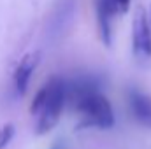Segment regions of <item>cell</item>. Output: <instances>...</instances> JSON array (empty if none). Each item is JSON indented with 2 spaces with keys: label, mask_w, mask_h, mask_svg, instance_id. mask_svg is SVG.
<instances>
[{
  "label": "cell",
  "mask_w": 151,
  "mask_h": 149,
  "mask_svg": "<svg viewBox=\"0 0 151 149\" xmlns=\"http://www.w3.org/2000/svg\"><path fill=\"white\" fill-rule=\"evenodd\" d=\"M116 4H118V11H119V12H127V11L130 9L132 0H116Z\"/></svg>",
  "instance_id": "9"
},
{
  "label": "cell",
  "mask_w": 151,
  "mask_h": 149,
  "mask_svg": "<svg viewBox=\"0 0 151 149\" xmlns=\"http://www.w3.org/2000/svg\"><path fill=\"white\" fill-rule=\"evenodd\" d=\"M46 86H47V98H46L44 107L37 114L39 117L35 125L37 135H44L51 132L58 125L62 112L67 105V88L62 77H51L46 82Z\"/></svg>",
  "instance_id": "1"
},
{
  "label": "cell",
  "mask_w": 151,
  "mask_h": 149,
  "mask_svg": "<svg viewBox=\"0 0 151 149\" xmlns=\"http://www.w3.org/2000/svg\"><path fill=\"white\" fill-rule=\"evenodd\" d=\"M39 62H40V53H37V51L35 53H28V54H25L19 60V63H18V67L14 70V86H16V91L19 95L27 93L30 79H32V75L35 72V69H37Z\"/></svg>",
  "instance_id": "5"
},
{
  "label": "cell",
  "mask_w": 151,
  "mask_h": 149,
  "mask_svg": "<svg viewBox=\"0 0 151 149\" xmlns=\"http://www.w3.org/2000/svg\"><path fill=\"white\" fill-rule=\"evenodd\" d=\"M97 23H99V32L106 46H111L113 42V19L116 18L118 4L116 0H97Z\"/></svg>",
  "instance_id": "3"
},
{
  "label": "cell",
  "mask_w": 151,
  "mask_h": 149,
  "mask_svg": "<svg viewBox=\"0 0 151 149\" xmlns=\"http://www.w3.org/2000/svg\"><path fill=\"white\" fill-rule=\"evenodd\" d=\"M51 149H65V142H63V140H56V142L51 146Z\"/></svg>",
  "instance_id": "10"
},
{
  "label": "cell",
  "mask_w": 151,
  "mask_h": 149,
  "mask_svg": "<svg viewBox=\"0 0 151 149\" xmlns=\"http://www.w3.org/2000/svg\"><path fill=\"white\" fill-rule=\"evenodd\" d=\"M128 107L139 125L151 128V95L135 88L128 90Z\"/></svg>",
  "instance_id": "4"
},
{
  "label": "cell",
  "mask_w": 151,
  "mask_h": 149,
  "mask_svg": "<svg viewBox=\"0 0 151 149\" xmlns=\"http://www.w3.org/2000/svg\"><path fill=\"white\" fill-rule=\"evenodd\" d=\"M132 44L135 54L151 56V25L148 14L144 9H139L134 18V28H132Z\"/></svg>",
  "instance_id": "2"
},
{
  "label": "cell",
  "mask_w": 151,
  "mask_h": 149,
  "mask_svg": "<svg viewBox=\"0 0 151 149\" xmlns=\"http://www.w3.org/2000/svg\"><path fill=\"white\" fill-rule=\"evenodd\" d=\"M148 19H150V25H151V7H150V18Z\"/></svg>",
  "instance_id": "11"
},
{
  "label": "cell",
  "mask_w": 151,
  "mask_h": 149,
  "mask_svg": "<svg viewBox=\"0 0 151 149\" xmlns=\"http://www.w3.org/2000/svg\"><path fill=\"white\" fill-rule=\"evenodd\" d=\"M76 14V0H60L58 5L53 11V21H51V30L53 35H62L65 30L70 27Z\"/></svg>",
  "instance_id": "6"
},
{
  "label": "cell",
  "mask_w": 151,
  "mask_h": 149,
  "mask_svg": "<svg viewBox=\"0 0 151 149\" xmlns=\"http://www.w3.org/2000/svg\"><path fill=\"white\" fill-rule=\"evenodd\" d=\"M14 133H16V128H14L12 123H5V125L0 126V149H5L11 144Z\"/></svg>",
  "instance_id": "8"
},
{
  "label": "cell",
  "mask_w": 151,
  "mask_h": 149,
  "mask_svg": "<svg viewBox=\"0 0 151 149\" xmlns=\"http://www.w3.org/2000/svg\"><path fill=\"white\" fill-rule=\"evenodd\" d=\"M46 98H47V86L44 84L40 90H39L37 93H35V97H34V100H32V105H30V112L32 114H35L37 116L40 109L44 107V104H46Z\"/></svg>",
  "instance_id": "7"
}]
</instances>
